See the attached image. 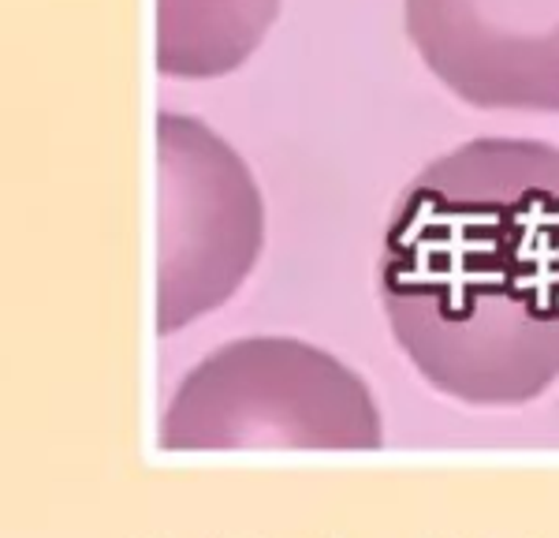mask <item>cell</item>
<instances>
[{
  "mask_svg": "<svg viewBox=\"0 0 559 538\" xmlns=\"http://www.w3.org/2000/svg\"><path fill=\"white\" fill-rule=\"evenodd\" d=\"M377 289L444 397L519 408L559 382V147L474 139L407 184Z\"/></svg>",
  "mask_w": 559,
  "mask_h": 538,
  "instance_id": "6da1fadb",
  "label": "cell"
},
{
  "mask_svg": "<svg viewBox=\"0 0 559 538\" xmlns=\"http://www.w3.org/2000/svg\"><path fill=\"white\" fill-rule=\"evenodd\" d=\"M381 442L384 426L369 385L336 355L295 337L221 344L179 382L160 419L165 453H373Z\"/></svg>",
  "mask_w": 559,
  "mask_h": 538,
  "instance_id": "7a4b0ae2",
  "label": "cell"
},
{
  "mask_svg": "<svg viewBox=\"0 0 559 538\" xmlns=\"http://www.w3.org/2000/svg\"><path fill=\"white\" fill-rule=\"evenodd\" d=\"M157 334L224 307L265 244V202L242 161L198 116H157Z\"/></svg>",
  "mask_w": 559,
  "mask_h": 538,
  "instance_id": "3957f363",
  "label": "cell"
},
{
  "mask_svg": "<svg viewBox=\"0 0 559 538\" xmlns=\"http://www.w3.org/2000/svg\"><path fill=\"white\" fill-rule=\"evenodd\" d=\"M403 20L459 102L559 113V0H403Z\"/></svg>",
  "mask_w": 559,
  "mask_h": 538,
  "instance_id": "277c9868",
  "label": "cell"
},
{
  "mask_svg": "<svg viewBox=\"0 0 559 538\" xmlns=\"http://www.w3.org/2000/svg\"><path fill=\"white\" fill-rule=\"evenodd\" d=\"M280 0H157V71L221 79L254 57Z\"/></svg>",
  "mask_w": 559,
  "mask_h": 538,
  "instance_id": "5b68a950",
  "label": "cell"
}]
</instances>
